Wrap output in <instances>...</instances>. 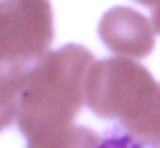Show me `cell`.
<instances>
[{
  "label": "cell",
  "mask_w": 160,
  "mask_h": 148,
  "mask_svg": "<svg viewBox=\"0 0 160 148\" xmlns=\"http://www.w3.org/2000/svg\"><path fill=\"white\" fill-rule=\"evenodd\" d=\"M95 148H158V145L145 143V140H140L138 135H130V133H112V135L98 140Z\"/></svg>",
  "instance_id": "6da1fadb"
}]
</instances>
